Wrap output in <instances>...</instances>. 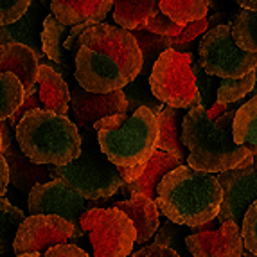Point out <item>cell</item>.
Listing matches in <instances>:
<instances>
[{"label": "cell", "instance_id": "obj_21", "mask_svg": "<svg viewBox=\"0 0 257 257\" xmlns=\"http://www.w3.org/2000/svg\"><path fill=\"white\" fill-rule=\"evenodd\" d=\"M4 157L8 160L9 166V175H11V182L17 185L20 191H31L36 184H42L47 178H51L49 167L43 164L33 162L27 157H20L17 151L15 142L8 144L4 148Z\"/></svg>", "mask_w": 257, "mask_h": 257}, {"label": "cell", "instance_id": "obj_23", "mask_svg": "<svg viewBox=\"0 0 257 257\" xmlns=\"http://www.w3.org/2000/svg\"><path fill=\"white\" fill-rule=\"evenodd\" d=\"M159 119V142H157V150L169 151V153L185 159V148L182 142V132L178 130L180 119L178 115V108H173L169 104H164L162 110L157 113Z\"/></svg>", "mask_w": 257, "mask_h": 257}, {"label": "cell", "instance_id": "obj_27", "mask_svg": "<svg viewBox=\"0 0 257 257\" xmlns=\"http://www.w3.org/2000/svg\"><path fill=\"white\" fill-rule=\"evenodd\" d=\"M209 0H160V11L180 26L205 18Z\"/></svg>", "mask_w": 257, "mask_h": 257}, {"label": "cell", "instance_id": "obj_13", "mask_svg": "<svg viewBox=\"0 0 257 257\" xmlns=\"http://www.w3.org/2000/svg\"><path fill=\"white\" fill-rule=\"evenodd\" d=\"M70 108L79 124L85 130L94 128L99 119L113 113H126L128 111V99L124 90H113L106 94L88 92L83 86L70 88Z\"/></svg>", "mask_w": 257, "mask_h": 257}, {"label": "cell", "instance_id": "obj_26", "mask_svg": "<svg viewBox=\"0 0 257 257\" xmlns=\"http://www.w3.org/2000/svg\"><path fill=\"white\" fill-rule=\"evenodd\" d=\"M26 88L13 72L0 74V120L13 117L26 101Z\"/></svg>", "mask_w": 257, "mask_h": 257}, {"label": "cell", "instance_id": "obj_19", "mask_svg": "<svg viewBox=\"0 0 257 257\" xmlns=\"http://www.w3.org/2000/svg\"><path fill=\"white\" fill-rule=\"evenodd\" d=\"M111 6L113 0H51L49 8L61 24L72 27L81 22L99 24L104 20Z\"/></svg>", "mask_w": 257, "mask_h": 257}, {"label": "cell", "instance_id": "obj_3", "mask_svg": "<svg viewBox=\"0 0 257 257\" xmlns=\"http://www.w3.org/2000/svg\"><path fill=\"white\" fill-rule=\"evenodd\" d=\"M155 202L171 223L198 228L218 218L223 191L214 173L182 164L162 178Z\"/></svg>", "mask_w": 257, "mask_h": 257}, {"label": "cell", "instance_id": "obj_47", "mask_svg": "<svg viewBox=\"0 0 257 257\" xmlns=\"http://www.w3.org/2000/svg\"><path fill=\"white\" fill-rule=\"evenodd\" d=\"M43 4H47V6H51V0H42Z\"/></svg>", "mask_w": 257, "mask_h": 257}, {"label": "cell", "instance_id": "obj_4", "mask_svg": "<svg viewBox=\"0 0 257 257\" xmlns=\"http://www.w3.org/2000/svg\"><path fill=\"white\" fill-rule=\"evenodd\" d=\"M236 110H227L212 120L203 106L189 108L182 120V142L189 150L187 164L198 171L223 173L243 166L252 151L234 141Z\"/></svg>", "mask_w": 257, "mask_h": 257}, {"label": "cell", "instance_id": "obj_2", "mask_svg": "<svg viewBox=\"0 0 257 257\" xmlns=\"http://www.w3.org/2000/svg\"><path fill=\"white\" fill-rule=\"evenodd\" d=\"M99 148L119 167L124 184H132L146 169L157 151L159 119L151 108L141 106L132 115L113 113L94 124Z\"/></svg>", "mask_w": 257, "mask_h": 257}, {"label": "cell", "instance_id": "obj_28", "mask_svg": "<svg viewBox=\"0 0 257 257\" xmlns=\"http://www.w3.org/2000/svg\"><path fill=\"white\" fill-rule=\"evenodd\" d=\"M24 219L26 214L18 207H15L4 196L0 198V255L13 250L15 237Z\"/></svg>", "mask_w": 257, "mask_h": 257}, {"label": "cell", "instance_id": "obj_40", "mask_svg": "<svg viewBox=\"0 0 257 257\" xmlns=\"http://www.w3.org/2000/svg\"><path fill=\"white\" fill-rule=\"evenodd\" d=\"M227 110H230V104H227V103H218V101H216V103L212 104V106H210L209 110H207V115H209L212 120H216L219 115H223V113H225Z\"/></svg>", "mask_w": 257, "mask_h": 257}, {"label": "cell", "instance_id": "obj_36", "mask_svg": "<svg viewBox=\"0 0 257 257\" xmlns=\"http://www.w3.org/2000/svg\"><path fill=\"white\" fill-rule=\"evenodd\" d=\"M209 29V20L207 18H200V20H194L187 26H184L182 33L178 36H173V43H189L193 42L194 38H198L200 35H203L205 31Z\"/></svg>", "mask_w": 257, "mask_h": 257}, {"label": "cell", "instance_id": "obj_12", "mask_svg": "<svg viewBox=\"0 0 257 257\" xmlns=\"http://www.w3.org/2000/svg\"><path fill=\"white\" fill-rule=\"evenodd\" d=\"M218 180L223 191V202L216 219L219 223L232 219L237 225H241L244 212L257 200L255 167H253V164H246V166L218 173Z\"/></svg>", "mask_w": 257, "mask_h": 257}, {"label": "cell", "instance_id": "obj_11", "mask_svg": "<svg viewBox=\"0 0 257 257\" xmlns=\"http://www.w3.org/2000/svg\"><path fill=\"white\" fill-rule=\"evenodd\" d=\"M77 230L74 223L58 214H31L22 221L13 243V253L45 252L60 243L76 239Z\"/></svg>", "mask_w": 257, "mask_h": 257}, {"label": "cell", "instance_id": "obj_29", "mask_svg": "<svg viewBox=\"0 0 257 257\" xmlns=\"http://www.w3.org/2000/svg\"><path fill=\"white\" fill-rule=\"evenodd\" d=\"M232 36L244 51L257 52V11L241 9L232 18Z\"/></svg>", "mask_w": 257, "mask_h": 257}, {"label": "cell", "instance_id": "obj_6", "mask_svg": "<svg viewBox=\"0 0 257 257\" xmlns=\"http://www.w3.org/2000/svg\"><path fill=\"white\" fill-rule=\"evenodd\" d=\"M47 167L51 178H61L85 200H108L124 185L119 167L103 151L85 150L72 162Z\"/></svg>", "mask_w": 257, "mask_h": 257}, {"label": "cell", "instance_id": "obj_25", "mask_svg": "<svg viewBox=\"0 0 257 257\" xmlns=\"http://www.w3.org/2000/svg\"><path fill=\"white\" fill-rule=\"evenodd\" d=\"M69 27L61 24L58 18L54 17V13H47L45 20H43L42 27V49L45 52L47 58H51L56 65H65V56L63 52H67L63 49V38H69Z\"/></svg>", "mask_w": 257, "mask_h": 257}, {"label": "cell", "instance_id": "obj_38", "mask_svg": "<svg viewBox=\"0 0 257 257\" xmlns=\"http://www.w3.org/2000/svg\"><path fill=\"white\" fill-rule=\"evenodd\" d=\"M132 257H180V255L173 250V246L153 243V244H148V246H142Z\"/></svg>", "mask_w": 257, "mask_h": 257}, {"label": "cell", "instance_id": "obj_18", "mask_svg": "<svg viewBox=\"0 0 257 257\" xmlns=\"http://www.w3.org/2000/svg\"><path fill=\"white\" fill-rule=\"evenodd\" d=\"M184 160L176 155L169 153V151L157 150L155 155L150 159L146 169L142 171V175L132 184H124L120 187V193H144L146 196L157 200V187L162 182V178L169 171H173L175 167L182 166Z\"/></svg>", "mask_w": 257, "mask_h": 257}, {"label": "cell", "instance_id": "obj_42", "mask_svg": "<svg viewBox=\"0 0 257 257\" xmlns=\"http://www.w3.org/2000/svg\"><path fill=\"white\" fill-rule=\"evenodd\" d=\"M15 257H43V252L36 250V252H24V253H17Z\"/></svg>", "mask_w": 257, "mask_h": 257}, {"label": "cell", "instance_id": "obj_5", "mask_svg": "<svg viewBox=\"0 0 257 257\" xmlns=\"http://www.w3.org/2000/svg\"><path fill=\"white\" fill-rule=\"evenodd\" d=\"M17 144L20 151L36 164L63 166L81 155V135L67 115L33 108L18 120Z\"/></svg>", "mask_w": 257, "mask_h": 257}, {"label": "cell", "instance_id": "obj_35", "mask_svg": "<svg viewBox=\"0 0 257 257\" xmlns=\"http://www.w3.org/2000/svg\"><path fill=\"white\" fill-rule=\"evenodd\" d=\"M144 29L151 31V33H157V35H164V36H178L182 33V29H184V26L176 24L173 18H169L166 13L159 11V13L148 22Z\"/></svg>", "mask_w": 257, "mask_h": 257}, {"label": "cell", "instance_id": "obj_24", "mask_svg": "<svg viewBox=\"0 0 257 257\" xmlns=\"http://www.w3.org/2000/svg\"><path fill=\"white\" fill-rule=\"evenodd\" d=\"M234 141L248 148L252 153L257 151V97L243 103L236 110L234 117Z\"/></svg>", "mask_w": 257, "mask_h": 257}, {"label": "cell", "instance_id": "obj_1", "mask_svg": "<svg viewBox=\"0 0 257 257\" xmlns=\"http://www.w3.org/2000/svg\"><path fill=\"white\" fill-rule=\"evenodd\" d=\"M76 79L88 92L106 94L135 81L144 67V56L132 31L94 24L79 35Z\"/></svg>", "mask_w": 257, "mask_h": 257}, {"label": "cell", "instance_id": "obj_7", "mask_svg": "<svg viewBox=\"0 0 257 257\" xmlns=\"http://www.w3.org/2000/svg\"><path fill=\"white\" fill-rule=\"evenodd\" d=\"M193 54L169 47L155 60L150 74L151 94L173 108H194L202 103L193 70Z\"/></svg>", "mask_w": 257, "mask_h": 257}, {"label": "cell", "instance_id": "obj_8", "mask_svg": "<svg viewBox=\"0 0 257 257\" xmlns=\"http://www.w3.org/2000/svg\"><path fill=\"white\" fill-rule=\"evenodd\" d=\"M81 228L88 232L94 257H128L137 230L126 212L117 207H94L81 214Z\"/></svg>", "mask_w": 257, "mask_h": 257}, {"label": "cell", "instance_id": "obj_43", "mask_svg": "<svg viewBox=\"0 0 257 257\" xmlns=\"http://www.w3.org/2000/svg\"><path fill=\"white\" fill-rule=\"evenodd\" d=\"M4 155V137H2V128H0V157Z\"/></svg>", "mask_w": 257, "mask_h": 257}, {"label": "cell", "instance_id": "obj_31", "mask_svg": "<svg viewBox=\"0 0 257 257\" xmlns=\"http://www.w3.org/2000/svg\"><path fill=\"white\" fill-rule=\"evenodd\" d=\"M132 35H133V38L137 40L139 47H141L142 56H144V63H146V61L157 60L166 49L173 47V36L157 35V33H151V31L144 29V27L133 29Z\"/></svg>", "mask_w": 257, "mask_h": 257}, {"label": "cell", "instance_id": "obj_33", "mask_svg": "<svg viewBox=\"0 0 257 257\" xmlns=\"http://www.w3.org/2000/svg\"><path fill=\"white\" fill-rule=\"evenodd\" d=\"M241 236L244 248L257 255V200L244 212V218L241 221Z\"/></svg>", "mask_w": 257, "mask_h": 257}, {"label": "cell", "instance_id": "obj_46", "mask_svg": "<svg viewBox=\"0 0 257 257\" xmlns=\"http://www.w3.org/2000/svg\"><path fill=\"white\" fill-rule=\"evenodd\" d=\"M253 167H255V171H257V151L253 153Z\"/></svg>", "mask_w": 257, "mask_h": 257}, {"label": "cell", "instance_id": "obj_30", "mask_svg": "<svg viewBox=\"0 0 257 257\" xmlns=\"http://www.w3.org/2000/svg\"><path fill=\"white\" fill-rule=\"evenodd\" d=\"M253 85H255V70L244 74L241 77H223L221 81H219L216 101L227 104L237 103L244 95L252 92Z\"/></svg>", "mask_w": 257, "mask_h": 257}, {"label": "cell", "instance_id": "obj_22", "mask_svg": "<svg viewBox=\"0 0 257 257\" xmlns=\"http://www.w3.org/2000/svg\"><path fill=\"white\" fill-rule=\"evenodd\" d=\"M160 11V0H113V20L128 31L146 27Z\"/></svg>", "mask_w": 257, "mask_h": 257}, {"label": "cell", "instance_id": "obj_16", "mask_svg": "<svg viewBox=\"0 0 257 257\" xmlns=\"http://www.w3.org/2000/svg\"><path fill=\"white\" fill-rule=\"evenodd\" d=\"M40 58L22 43H6L0 45V74L13 72L20 77L22 85L29 97L38 88Z\"/></svg>", "mask_w": 257, "mask_h": 257}, {"label": "cell", "instance_id": "obj_41", "mask_svg": "<svg viewBox=\"0 0 257 257\" xmlns=\"http://www.w3.org/2000/svg\"><path fill=\"white\" fill-rule=\"evenodd\" d=\"M241 8L244 9H252V11H257V0H234Z\"/></svg>", "mask_w": 257, "mask_h": 257}, {"label": "cell", "instance_id": "obj_39", "mask_svg": "<svg viewBox=\"0 0 257 257\" xmlns=\"http://www.w3.org/2000/svg\"><path fill=\"white\" fill-rule=\"evenodd\" d=\"M11 182V175H9V166L6 157H0V198L8 193V185Z\"/></svg>", "mask_w": 257, "mask_h": 257}, {"label": "cell", "instance_id": "obj_45", "mask_svg": "<svg viewBox=\"0 0 257 257\" xmlns=\"http://www.w3.org/2000/svg\"><path fill=\"white\" fill-rule=\"evenodd\" d=\"M243 257H257L255 253H252V252H248L246 248H243Z\"/></svg>", "mask_w": 257, "mask_h": 257}, {"label": "cell", "instance_id": "obj_10", "mask_svg": "<svg viewBox=\"0 0 257 257\" xmlns=\"http://www.w3.org/2000/svg\"><path fill=\"white\" fill-rule=\"evenodd\" d=\"M86 200L61 178H51V182L36 184L29 191L27 209L29 214H58L74 223L77 236L81 237V214L85 212Z\"/></svg>", "mask_w": 257, "mask_h": 257}, {"label": "cell", "instance_id": "obj_34", "mask_svg": "<svg viewBox=\"0 0 257 257\" xmlns=\"http://www.w3.org/2000/svg\"><path fill=\"white\" fill-rule=\"evenodd\" d=\"M33 0H0V26H9L27 13Z\"/></svg>", "mask_w": 257, "mask_h": 257}, {"label": "cell", "instance_id": "obj_14", "mask_svg": "<svg viewBox=\"0 0 257 257\" xmlns=\"http://www.w3.org/2000/svg\"><path fill=\"white\" fill-rule=\"evenodd\" d=\"M185 246L193 257H241L244 243L239 225L227 219L219 223L216 230H203L187 236Z\"/></svg>", "mask_w": 257, "mask_h": 257}, {"label": "cell", "instance_id": "obj_15", "mask_svg": "<svg viewBox=\"0 0 257 257\" xmlns=\"http://www.w3.org/2000/svg\"><path fill=\"white\" fill-rule=\"evenodd\" d=\"M45 6L47 4H43L42 0H33L27 13L20 20L13 22L9 26H0V45L22 43L42 60L45 56L42 49V27L43 20L47 17Z\"/></svg>", "mask_w": 257, "mask_h": 257}, {"label": "cell", "instance_id": "obj_9", "mask_svg": "<svg viewBox=\"0 0 257 257\" xmlns=\"http://www.w3.org/2000/svg\"><path fill=\"white\" fill-rule=\"evenodd\" d=\"M200 63L210 76L241 77L253 72L257 67V52L244 51L232 36L228 24L216 26L203 35L200 42Z\"/></svg>", "mask_w": 257, "mask_h": 257}, {"label": "cell", "instance_id": "obj_37", "mask_svg": "<svg viewBox=\"0 0 257 257\" xmlns=\"http://www.w3.org/2000/svg\"><path fill=\"white\" fill-rule=\"evenodd\" d=\"M43 257H88V253L72 243H60L43 252Z\"/></svg>", "mask_w": 257, "mask_h": 257}, {"label": "cell", "instance_id": "obj_48", "mask_svg": "<svg viewBox=\"0 0 257 257\" xmlns=\"http://www.w3.org/2000/svg\"><path fill=\"white\" fill-rule=\"evenodd\" d=\"M241 257H243V255H241Z\"/></svg>", "mask_w": 257, "mask_h": 257}, {"label": "cell", "instance_id": "obj_32", "mask_svg": "<svg viewBox=\"0 0 257 257\" xmlns=\"http://www.w3.org/2000/svg\"><path fill=\"white\" fill-rule=\"evenodd\" d=\"M193 70H194V76H196L198 92H200V97H202L200 106L209 110V108L216 103V95H218V88H219L221 77L207 74L205 70H203L202 63H200V61H194V60H193Z\"/></svg>", "mask_w": 257, "mask_h": 257}, {"label": "cell", "instance_id": "obj_20", "mask_svg": "<svg viewBox=\"0 0 257 257\" xmlns=\"http://www.w3.org/2000/svg\"><path fill=\"white\" fill-rule=\"evenodd\" d=\"M38 95L45 110L67 115L70 108V88L54 67L40 63L38 70Z\"/></svg>", "mask_w": 257, "mask_h": 257}, {"label": "cell", "instance_id": "obj_44", "mask_svg": "<svg viewBox=\"0 0 257 257\" xmlns=\"http://www.w3.org/2000/svg\"><path fill=\"white\" fill-rule=\"evenodd\" d=\"M252 97H257V67H255V85H253V88H252Z\"/></svg>", "mask_w": 257, "mask_h": 257}, {"label": "cell", "instance_id": "obj_17", "mask_svg": "<svg viewBox=\"0 0 257 257\" xmlns=\"http://www.w3.org/2000/svg\"><path fill=\"white\" fill-rule=\"evenodd\" d=\"M113 207L120 209L130 216L137 230V241L135 243H146L155 236L159 228V205L153 198L146 196L144 193H132L128 200L115 202Z\"/></svg>", "mask_w": 257, "mask_h": 257}]
</instances>
